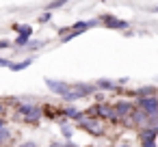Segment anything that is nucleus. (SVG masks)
<instances>
[{
	"instance_id": "obj_1",
	"label": "nucleus",
	"mask_w": 158,
	"mask_h": 147,
	"mask_svg": "<svg viewBox=\"0 0 158 147\" xmlns=\"http://www.w3.org/2000/svg\"><path fill=\"white\" fill-rule=\"evenodd\" d=\"M78 125L89 130L91 134H102V123L100 119H93V117H78Z\"/></svg>"
},
{
	"instance_id": "obj_2",
	"label": "nucleus",
	"mask_w": 158,
	"mask_h": 147,
	"mask_svg": "<svg viewBox=\"0 0 158 147\" xmlns=\"http://www.w3.org/2000/svg\"><path fill=\"white\" fill-rule=\"evenodd\" d=\"M139 108L145 110L149 117H154V115H158V100L156 97H143V100H139Z\"/></svg>"
},
{
	"instance_id": "obj_3",
	"label": "nucleus",
	"mask_w": 158,
	"mask_h": 147,
	"mask_svg": "<svg viewBox=\"0 0 158 147\" xmlns=\"http://www.w3.org/2000/svg\"><path fill=\"white\" fill-rule=\"evenodd\" d=\"M20 112L26 117V121H37V119L41 117L39 108H37V106H33V104H22V106H20Z\"/></svg>"
},
{
	"instance_id": "obj_4",
	"label": "nucleus",
	"mask_w": 158,
	"mask_h": 147,
	"mask_svg": "<svg viewBox=\"0 0 158 147\" xmlns=\"http://www.w3.org/2000/svg\"><path fill=\"white\" fill-rule=\"evenodd\" d=\"M46 84H48V89H50V91H54V93H59V95H63V97H65V95L69 93V89H72L69 84L59 82V80H50V78L46 80Z\"/></svg>"
},
{
	"instance_id": "obj_5",
	"label": "nucleus",
	"mask_w": 158,
	"mask_h": 147,
	"mask_svg": "<svg viewBox=\"0 0 158 147\" xmlns=\"http://www.w3.org/2000/svg\"><path fill=\"white\" fill-rule=\"evenodd\" d=\"M141 143L145 147H156V132L154 130H143L141 132Z\"/></svg>"
},
{
	"instance_id": "obj_6",
	"label": "nucleus",
	"mask_w": 158,
	"mask_h": 147,
	"mask_svg": "<svg viewBox=\"0 0 158 147\" xmlns=\"http://www.w3.org/2000/svg\"><path fill=\"white\" fill-rule=\"evenodd\" d=\"M102 22H104L106 26H110V28H126V26H128L126 22H121V20H115L113 15H104V18H102Z\"/></svg>"
},
{
	"instance_id": "obj_7",
	"label": "nucleus",
	"mask_w": 158,
	"mask_h": 147,
	"mask_svg": "<svg viewBox=\"0 0 158 147\" xmlns=\"http://www.w3.org/2000/svg\"><path fill=\"white\" fill-rule=\"evenodd\" d=\"M20 31H22V35H20V39H18V43L22 46V43H26V39L33 35V28H31V26H20Z\"/></svg>"
},
{
	"instance_id": "obj_8",
	"label": "nucleus",
	"mask_w": 158,
	"mask_h": 147,
	"mask_svg": "<svg viewBox=\"0 0 158 147\" xmlns=\"http://www.w3.org/2000/svg\"><path fill=\"white\" fill-rule=\"evenodd\" d=\"M130 110H132V106H130V104H126V102H121V104H117V106H115V112L119 115V119H121L123 115H128Z\"/></svg>"
},
{
	"instance_id": "obj_9",
	"label": "nucleus",
	"mask_w": 158,
	"mask_h": 147,
	"mask_svg": "<svg viewBox=\"0 0 158 147\" xmlns=\"http://www.w3.org/2000/svg\"><path fill=\"white\" fill-rule=\"evenodd\" d=\"M31 63H33V59H26V61H22V63H11V69H13V71H22V69L28 67Z\"/></svg>"
},
{
	"instance_id": "obj_10",
	"label": "nucleus",
	"mask_w": 158,
	"mask_h": 147,
	"mask_svg": "<svg viewBox=\"0 0 158 147\" xmlns=\"http://www.w3.org/2000/svg\"><path fill=\"white\" fill-rule=\"evenodd\" d=\"M9 138H11V134H9L7 130H0V147H2V145H5Z\"/></svg>"
},
{
	"instance_id": "obj_11",
	"label": "nucleus",
	"mask_w": 158,
	"mask_h": 147,
	"mask_svg": "<svg viewBox=\"0 0 158 147\" xmlns=\"http://www.w3.org/2000/svg\"><path fill=\"white\" fill-rule=\"evenodd\" d=\"M147 93H154V89L147 87V89H139V91H136V95H147Z\"/></svg>"
},
{
	"instance_id": "obj_12",
	"label": "nucleus",
	"mask_w": 158,
	"mask_h": 147,
	"mask_svg": "<svg viewBox=\"0 0 158 147\" xmlns=\"http://www.w3.org/2000/svg\"><path fill=\"white\" fill-rule=\"evenodd\" d=\"M115 84L113 82H108V80H104V82H100V89H113Z\"/></svg>"
},
{
	"instance_id": "obj_13",
	"label": "nucleus",
	"mask_w": 158,
	"mask_h": 147,
	"mask_svg": "<svg viewBox=\"0 0 158 147\" xmlns=\"http://www.w3.org/2000/svg\"><path fill=\"white\" fill-rule=\"evenodd\" d=\"M61 130H63V134H65V136H67V138H69V136H72V130H69V128H67V125H61Z\"/></svg>"
},
{
	"instance_id": "obj_14",
	"label": "nucleus",
	"mask_w": 158,
	"mask_h": 147,
	"mask_svg": "<svg viewBox=\"0 0 158 147\" xmlns=\"http://www.w3.org/2000/svg\"><path fill=\"white\" fill-rule=\"evenodd\" d=\"M0 65H2V67H9V69H11V61H7V59H0Z\"/></svg>"
},
{
	"instance_id": "obj_15",
	"label": "nucleus",
	"mask_w": 158,
	"mask_h": 147,
	"mask_svg": "<svg viewBox=\"0 0 158 147\" xmlns=\"http://www.w3.org/2000/svg\"><path fill=\"white\" fill-rule=\"evenodd\" d=\"M63 5H65V2H52L50 9H59V7H63Z\"/></svg>"
},
{
	"instance_id": "obj_16",
	"label": "nucleus",
	"mask_w": 158,
	"mask_h": 147,
	"mask_svg": "<svg viewBox=\"0 0 158 147\" xmlns=\"http://www.w3.org/2000/svg\"><path fill=\"white\" fill-rule=\"evenodd\" d=\"M22 147H37L35 143H26V145H22Z\"/></svg>"
},
{
	"instance_id": "obj_17",
	"label": "nucleus",
	"mask_w": 158,
	"mask_h": 147,
	"mask_svg": "<svg viewBox=\"0 0 158 147\" xmlns=\"http://www.w3.org/2000/svg\"><path fill=\"white\" fill-rule=\"evenodd\" d=\"M50 147H65V145H61V143H52Z\"/></svg>"
},
{
	"instance_id": "obj_18",
	"label": "nucleus",
	"mask_w": 158,
	"mask_h": 147,
	"mask_svg": "<svg viewBox=\"0 0 158 147\" xmlns=\"http://www.w3.org/2000/svg\"><path fill=\"white\" fill-rule=\"evenodd\" d=\"M2 128H5V121H2V119H0V130H2Z\"/></svg>"
},
{
	"instance_id": "obj_19",
	"label": "nucleus",
	"mask_w": 158,
	"mask_h": 147,
	"mask_svg": "<svg viewBox=\"0 0 158 147\" xmlns=\"http://www.w3.org/2000/svg\"><path fill=\"white\" fill-rule=\"evenodd\" d=\"M0 110H2V106H0Z\"/></svg>"
},
{
	"instance_id": "obj_20",
	"label": "nucleus",
	"mask_w": 158,
	"mask_h": 147,
	"mask_svg": "<svg viewBox=\"0 0 158 147\" xmlns=\"http://www.w3.org/2000/svg\"><path fill=\"white\" fill-rule=\"evenodd\" d=\"M156 11H158V9H156Z\"/></svg>"
}]
</instances>
